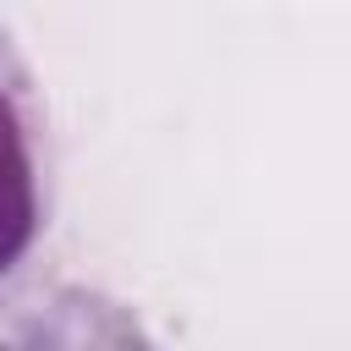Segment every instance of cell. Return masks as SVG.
<instances>
[{
	"label": "cell",
	"mask_w": 351,
	"mask_h": 351,
	"mask_svg": "<svg viewBox=\"0 0 351 351\" xmlns=\"http://www.w3.org/2000/svg\"><path fill=\"white\" fill-rule=\"evenodd\" d=\"M60 203V154L44 88L0 27V296L27 274Z\"/></svg>",
	"instance_id": "obj_1"
}]
</instances>
